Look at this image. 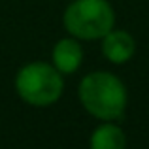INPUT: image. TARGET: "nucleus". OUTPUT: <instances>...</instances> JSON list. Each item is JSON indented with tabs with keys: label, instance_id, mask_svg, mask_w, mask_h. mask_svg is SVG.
<instances>
[{
	"label": "nucleus",
	"instance_id": "1",
	"mask_svg": "<svg viewBox=\"0 0 149 149\" xmlns=\"http://www.w3.org/2000/svg\"><path fill=\"white\" fill-rule=\"evenodd\" d=\"M79 100L93 117L113 121L123 117L127 108V89L109 72H93L79 83Z\"/></svg>",
	"mask_w": 149,
	"mask_h": 149
},
{
	"label": "nucleus",
	"instance_id": "3",
	"mask_svg": "<svg viewBox=\"0 0 149 149\" xmlns=\"http://www.w3.org/2000/svg\"><path fill=\"white\" fill-rule=\"evenodd\" d=\"M62 76L47 62H30L23 66L15 77L19 96L30 106L45 108L55 104L62 95Z\"/></svg>",
	"mask_w": 149,
	"mask_h": 149
},
{
	"label": "nucleus",
	"instance_id": "4",
	"mask_svg": "<svg viewBox=\"0 0 149 149\" xmlns=\"http://www.w3.org/2000/svg\"><path fill=\"white\" fill-rule=\"evenodd\" d=\"M134 49H136L134 38L125 30L111 29L104 36V42H102V53L113 64H123V62L130 61V57L134 55Z\"/></svg>",
	"mask_w": 149,
	"mask_h": 149
},
{
	"label": "nucleus",
	"instance_id": "6",
	"mask_svg": "<svg viewBox=\"0 0 149 149\" xmlns=\"http://www.w3.org/2000/svg\"><path fill=\"white\" fill-rule=\"evenodd\" d=\"M127 138L117 125H100L91 136V149H125Z\"/></svg>",
	"mask_w": 149,
	"mask_h": 149
},
{
	"label": "nucleus",
	"instance_id": "2",
	"mask_svg": "<svg viewBox=\"0 0 149 149\" xmlns=\"http://www.w3.org/2000/svg\"><path fill=\"white\" fill-rule=\"evenodd\" d=\"M64 29L74 38H104L115 23V13L106 0H74L64 11Z\"/></svg>",
	"mask_w": 149,
	"mask_h": 149
},
{
	"label": "nucleus",
	"instance_id": "5",
	"mask_svg": "<svg viewBox=\"0 0 149 149\" xmlns=\"http://www.w3.org/2000/svg\"><path fill=\"white\" fill-rule=\"evenodd\" d=\"M83 49L72 38H62L53 47V66L61 74H72L81 66Z\"/></svg>",
	"mask_w": 149,
	"mask_h": 149
}]
</instances>
